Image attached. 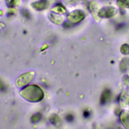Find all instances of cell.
Masks as SVG:
<instances>
[{
	"mask_svg": "<svg viewBox=\"0 0 129 129\" xmlns=\"http://www.w3.org/2000/svg\"><path fill=\"white\" fill-rule=\"evenodd\" d=\"M35 72H29L20 76L16 81V84L18 87H22L29 84L33 79Z\"/></svg>",
	"mask_w": 129,
	"mask_h": 129,
	"instance_id": "2",
	"label": "cell"
},
{
	"mask_svg": "<svg viewBox=\"0 0 129 129\" xmlns=\"http://www.w3.org/2000/svg\"><path fill=\"white\" fill-rule=\"evenodd\" d=\"M83 15L82 13L79 11H75L72 12L68 16L69 20L72 22H77L82 19Z\"/></svg>",
	"mask_w": 129,
	"mask_h": 129,
	"instance_id": "3",
	"label": "cell"
},
{
	"mask_svg": "<svg viewBox=\"0 0 129 129\" xmlns=\"http://www.w3.org/2000/svg\"><path fill=\"white\" fill-rule=\"evenodd\" d=\"M52 11L55 13H58V14H63L66 12V10L64 8L60 5H56L53 8H52Z\"/></svg>",
	"mask_w": 129,
	"mask_h": 129,
	"instance_id": "5",
	"label": "cell"
},
{
	"mask_svg": "<svg viewBox=\"0 0 129 129\" xmlns=\"http://www.w3.org/2000/svg\"><path fill=\"white\" fill-rule=\"evenodd\" d=\"M20 94L29 101L36 102L41 100L43 96L42 90L36 85L28 86L20 91Z\"/></svg>",
	"mask_w": 129,
	"mask_h": 129,
	"instance_id": "1",
	"label": "cell"
},
{
	"mask_svg": "<svg viewBox=\"0 0 129 129\" xmlns=\"http://www.w3.org/2000/svg\"><path fill=\"white\" fill-rule=\"evenodd\" d=\"M47 6V2L45 0H40L32 4L34 8L37 10H42L45 9Z\"/></svg>",
	"mask_w": 129,
	"mask_h": 129,
	"instance_id": "4",
	"label": "cell"
},
{
	"mask_svg": "<svg viewBox=\"0 0 129 129\" xmlns=\"http://www.w3.org/2000/svg\"><path fill=\"white\" fill-rule=\"evenodd\" d=\"M8 4H10V6H14L20 3V0H8Z\"/></svg>",
	"mask_w": 129,
	"mask_h": 129,
	"instance_id": "7",
	"label": "cell"
},
{
	"mask_svg": "<svg viewBox=\"0 0 129 129\" xmlns=\"http://www.w3.org/2000/svg\"><path fill=\"white\" fill-rule=\"evenodd\" d=\"M50 18H51V21H52L53 23H55L56 24L60 23L62 20V17L54 14H51Z\"/></svg>",
	"mask_w": 129,
	"mask_h": 129,
	"instance_id": "6",
	"label": "cell"
}]
</instances>
